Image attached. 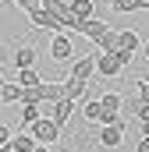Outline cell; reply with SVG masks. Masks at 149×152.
<instances>
[{
    "instance_id": "cell-26",
    "label": "cell",
    "mask_w": 149,
    "mask_h": 152,
    "mask_svg": "<svg viewBox=\"0 0 149 152\" xmlns=\"http://www.w3.org/2000/svg\"><path fill=\"white\" fill-rule=\"evenodd\" d=\"M7 53H14V50H11V46H4V42H0V67H4V64H7V60H11V57H7Z\"/></svg>"
},
{
    "instance_id": "cell-12",
    "label": "cell",
    "mask_w": 149,
    "mask_h": 152,
    "mask_svg": "<svg viewBox=\"0 0 149 152\" xmlns=\"http://www.w3.org/2000/svg\"><path fill=\"white\" fill-rule=\"evenodd\" d=\"M7 145H11V152H32L39 142L32 138V131H18V134H14V138L7 142Z\"/></svg>"
},
{
    "instance_id": "cell-11",
    "label": "cell",
    "mask_w": 149,
    "mask_h": 152,
    "mask_svg": "<svg viewBox=\"0 0 149 152\" xmlns=\"http://www.w3.org/2000/svg\"><path fill=\"white\" fill-rule=\"evenodd\" d=\"M114 14H131V11H149V0H110Z\"/></svg>"
},
{
    "instance_id": "cell-8",
    "label": "cell",
    "mask_w": 149,
    "mask_h": 152,
    "mask_svg": "<svg viewBox=\"0 0 149 152\" xmlns=\"http://www.w3.org/2000/svg\"><path fill=\"white\" fill-rule=\"evenodd\" d=\"M36 60H39V53H36V46H29V42L14 46V53H11V64L14 67H36Z\"/></svg>"
},
{
    "instance_id": "cell-22",
    "label": "cell",
    "mask_w": 149,
    "mask_h": 152,
    "mask_svg": "<svg viewBox=\"0 0 149 152\" xmlns=\"http://www.w3.org/2000/svg\"><path fill=\"white\" fill-rule=\"evenodd\" d=\"M11 4H14L18 11H25V14H29V11H36V7L43 4V0H11Z\"/></svg>"
},
{
    "instance_id": "cell-25",
    "label": "cell",
    "mask_w": 149,
    "mask_h": 152,
    "mask_svg": "<svg viewBox=\"0 0 149 152\" xmlns=\"http://www.w3.org/2000/svg\"><path fill=\"white\" fill-rule=\"evenodd\" d=\"M11 138H14V131H11V127H7V124H0V145H7V142H11Z\"/></svg>"
},
{
    "instance_id": "cell-5",
    "label": "cell",
    "mask_w": 149,
    "mask_h": 152,
    "mask_svg": "<svg viewBox=\"0 0 149 152\" xmlns=\"http://www.w3.org/2000/svg\"><path fill=\"white\" fill-rule=\"evenodd\" d=\"M107 28H110V25H107V21H103V18H96V14H92V18H85V21H78V25H74V32H78V36H85V39H92V42H96V39L103 36V32H107Z\"/></svg>"
},
{
    "instance_id": "cell-9",
    "label": "cell",
    "mask_w": 149,
    "mask_h": 152,
    "mask_svg": "<svg viewBox=\"0 0 149 152\" xmlns=\"http://www.w3.org/2000/svg\"><path fill=\"white\" fill-rule=\"evenodd\" d=\"M39 92H43V103H57V99L68 96L64 81H39Z\"/></svg>"
},
{
    "instance_id": "cell-4",
    "label": "cell",
    "mask_w": 149,
    "mask_h": 152,
    "mask_svg": "<svg viewBox=\"0 0 149 152\" xmlns=\"http://www.w3.org/2000/svg\"><path fill=\"white\" fill-rule=\"evenodd\" d=\"M71 75L89 81V78L96 75V53H74V60H71Z\"/></svg>"
},
{
    "instance_id": "cell-16",
    "label": "cell",
    "mask_w": 149,
    "mask_h": 152,
    "mask_svg": "<svg viewBox=\"0 0 149 152\" xmlns=\"http://www.w3.org/2000/svg\"><path fill=\"white\" fill-rule=\"evenodd\" d=\"M0 103H21V85L18 81H0Z\"/></svg>"
},
{
    "instance_id": "cell-7",
    "label": "cell",
    "mask_w": 149,
    "mask_h": 152,
    "mask_svg": "<svg viewBox=\"0 0 149 152\" xmlns=\"http://www.w3.org/2000/svg\"><path fill=\"white\" fill-rule=\"evenodd\" d=\"M124 67H121V60L114 57V53H96V75L100 78H114V75H121Z\"/></svg>"
},
{
    "instance_id": "cell-30",
    "label": "cell",
    "mask_w": 149,
    "mask_h": 152,
    "mask_svg": "<svg viewBox=\"0 0 149 152\" xmlns=\"http://www.w3.org/2000/svg\"><path fill=\"white\" fill-rule=\"evenodd\" d=\"M103 4H110V0H103Z\"/></svg>"
},
{
    "instance_id": "cell-13",
    "label": "cell",
    "mask_w": 149,
    "mask_h": 152,
    "mask_svg": "<svg viewBox=\"0 0 149 152\" xmlns=\"http://www.w3.org/2000/svg\"><path fill=\"white\" fill-rule=\"evenodd\" d=\"M68 4H71L74 21H85V18H92V14H96V0H68Z\"/></svg>"
},
{
    "instance_id": "cell-6",
    "label": "cell",
    "mask_w": 149,
    "mask_h": 152,
    "mask_svg": "<svg viewBox=\"0 0 149 152\" xmlns=\"http://www.w3.org/2000/svg\"><path fill=\"white\" fill-rule=\"evenodd\" d=\"M96 142H100L103 149H117V145L124 142V127H121V124H103V127H100V138H96Z\"/></svg>"
},
{
    "instance_id": "cell-14",
    "label": "cell",
    "mask_w": 149,
    "mask_h": 152,
    "mask_svg": "<svg viewBox=\"0 0 149 152\" xmlns=\"http://www.w3.org/2000/svg\"><path fill=\"white\" fill-rule=\"evenodd\" d=\"M64 88H68V99H74V103H78V99L85 96L89 81H85V78H74V75H68V78H64Z\"/></svg>"
},
{
    "instance_id": "cell-31",
    "label": "cell",
    "mask_w": 149,
    "mask_h": 152,
    "mask_svg": "<svg viewBox=\"0 0 149 152\" xmlns=\"http://www.w3.org/2000/svg\"><path fill=\"white\" fill-rule=\"evenodd\" d=\"M0 4H4V0H0Z\"/></svg>"
},
{
    "instance_id": "cell-27",
    "label": "cell",
    "mask_w": 149,
    "mask_h": 152,
    "mask_svg": "<svg viewBox=\"0 0 149 152\" xmlns=\"http://www.w3.org/2000/svg\"><path fill=\"white\" fill-rule=\"evenodd\" d=\"M135 152H149V138H142V142L135 145Z\"/></svg>"
},
{
    "instance_id": "cell-20",
    "label": "cell",
    "mask_w": 149,
    "mask_h": 152,
    "mask_svg": "<svg viewBox=\"0 0 149 152\" xmlns=\"http://www.w3.org/2000/svg\"><path fill=\"white\" fill-rule=\"evenodd\" d=\"M82 117H85L89 124H100V120H103V106H100V99H89V103L82 106Z\"/></svg>"
},
{
    "instance_id": "cell-19",
    "label": "cell",
    "mask_w": 149,
    "mask_h": 152,
    "mask_svg": "<svg viewBox=\"0 0 149 152\" xmlns=\"http://www.w3.org/2000/svg\"><path fill=\"white\" fill-rule=\"evenodd\" d=\"M100 106H103L107 113H121V106H124V96H117V92H103Z\"/></svg>"
},
{
    "instance_id": "cell-18",
    "label": "cell",
    "mask_w": 149,
    "mask_h": 152,
    "mask_svg": "<svg viewBox=\"0 0 149 152\" xmlns=\"http://www.w3.org/2000/svg\"><path fill=\"white\" fill-rule=\"evenodd\" d=\"M14 81H18L21 88H32V85H39L43 78H39V71H36V67H18V78H14Z\"/></svg>"
},
{
    "instance_id": "cell-21",
    "label": "cell",
    "mask_w": 149,
    "mask_h": 152,
    "mask_svg": "<svg viewBox=\"0 0 149 152\" xmlns=\"http://www.w3.org/2000/svg\"><path fill=\"white\" fill-rule=\"evenodd\" d=\"M21 103H43V92H39V85H32V88H21Z\"/></svg>"
},
{
    "instance_id": "cell-24",
    "label": "cell",
    "mask_w": 149,
    "mask_h": 152,
    "mask_svg": "<svg viewBox=\"0 0 149 152\" xmlns=\"http://www.w3.org/2000/svg\"><path fill=\"white\" fill-rule=\"evenodd\" d=\"M114 57H117V60H121V67H128V64H131V57H135V53H128V50H117V53H114Z\"/></svg>"
},
{
    "instance_id": "cell-17",
    "label": "cell",
    "mask_w": 149,
    "mask_h": 152,
    "mask_svg": "<svg viewBox=\"0 0 149 152\" xmlns=\"http://www.w3.org/2000/svg\"><path fill=\"white\" fill-rule=\"evenodd\" d=\"M18 106H21V124H25V127H29V124H36L39 117H43V106H39V103H18Z\"/></svg>"
},
{
    "instance_id": "cell-10",
    "label": "cell",
    "mask_w": 149,
    "mask_h": 152,
    "mask_svg": "<svg viewBox=\"0 0 149 152\" xmlns=\"http://www.w3.org/2000/svg\"><path fill=\"white\" fill-rule=\"evenodd\" d=\"M117 42H121V50H128V53L142 50V39H139L135 28H117Z\"/></svg>"
},
{
    "instance_id": "cell-2",
    "label": "cell",
    "mask_w": 149,
    "mask_h": 152,
    "mask_svg": "<svg viewBox=\"0 0 149 152\" xmlns=\"http://www.w3.org/2000/svg\"><path fill=\"white\" fill-rule=\"evenodd\" d=\"M50 60H57V64L74 60V42H71L68 32H53V39H50Z\"/></svg>"
},
{
    "instance_id": "cell-1",
    "label": "cell",
    "mask_w": 149,
    "mask_h": 152,
    "mask_svg": "<svg viewBox=\"0 0 149 152\" xmlns=\"http://www.w3.org/2000/svg\"><path fill=\"white\" fill-rule=\"evenodd\" d=\"M29 131H32V138H36V142H43V145H57L64 127H60V124H57L50 113H43L36 124H29Z\"/></svg>"
},
{
    "instance_id": "cell-3",
    "label": "cell",
    "mask_w": 149,
    "mask_h": 152,
    "mask_svg": "<svg viewBox=\"0 0 149 152\" xmlns=\"http://www.w3.org/2000/svg\"><path fill=\"white\" fill-rule=\"evenodd\" d=\"M29 21H32V28H43V32H64V28H60V21H57L43 4H39L36 11H29Z\"/></svg>"
},
{
    "instance_id": "cell-15",
    "label": "cell",
    "mask_w": 149,
    "mask_h": 152,
    "mask_svg": "<svg viewBox=\"0 0 149 152\" xmlns=\"http://www.w3.org/2000/svg\"><path fill=\"white\" fill-rule=\"evenodd\" d=\"M96 46H100V53H117V50H121V42H117V28L110 25L103 36L96 39Z\"/></svg>"
},
{
    "instance_id": "cell-29",
    "label": "cell",
    "mask_w": 149,
    "mask_h": 152,
    "mask_svg": "<svg viewBox=\"0 0 149 152\" xmlns=\"http://www.w3.org/2000/svg\"><path fill=\"white\" fill-rule=\"evenodd\" d=\"M32 152H50V145H43V142H39V145H36Z\"/></svg>"
},
{
    "instance_id": "cell-23",
    "label": "cell",
    "mask_w": 149,
    "mask_h": 152,
    "mask_svg": "<svg viewBox=\"0 0 149 152\" xmlns=\"http://www.w3.org/2000/svg\"><path fill=\"white\" fill-rule=\"evenodd\" d=\"M139 99H142V103H149V78H142V81H139Z\"/></svg>"
},
{
    "instance_id": "cell-28",
    "label": "cell",
    "mask_w": 149,
    "mask_h": 152,
    "mask_svg": "<svg viewBox=\"0 0 149 152\" xmlns=\"http://www.w3.org/2000/svg\"><path fill=\"white\" fill-rule=\"evenodd\" d=\"M142 57H146V60H149V39H146V42H142Z\"/></svg>"
}]
</instances>
